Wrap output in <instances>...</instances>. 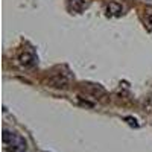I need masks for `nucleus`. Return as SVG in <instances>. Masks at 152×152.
Instances as JSON below:
<instances>
[{"label": "nucleus", "mask_w": 152, "mask_h": 152, "mask_svg": "<svg viewBox=\"0 0 152 152\" xmlns=\"http://www.w3.org/2000/svg\"><path fill=\"white\" fill-rule=\"evenodd\" d=\"M49 84L53 85V87H66L69 84V79L66 78V76H62V75H56V76H53V78L49 79Z\"/></svg>", "instance_id": "nucleus-3"}, {"label": "nucleus", "mask_w": 152, "mask_h": 152, "mask_svg": "<svg viewBox=\"0 0 152 152\" xmlns=\"http://www.w3.org/2000/svg\"><path fill=\"white\" fill-rule=\"evenodd\" d=\"M69 8L75 12H81L85 9V0H69Z\"/></svg>", "instance_id": "nucleus-4"}, {"label": "nucleus", "mask_w": 152, "mask_h": 152, "mask_svg": "<svg viewBox=\"0 0 152 152\" xmlns=\"http://www.w3.org/2000/svg\"><path fill=\"white\" fill-rule=\"evenodd\" d=\"M145 108H146V110H149V111H152V96H149V97L146 99V102H145Z\"/></svg>", "instance_id": "nucleus-6"}, {"label": "nucleus", "mask_w": 152, "mask_h": 152, "mask_svg": "<svg viewBox=\"0 0 152 152\" xmlns=\"http://www.w3.org/2000/svg\"><path fill=\"white\" fill-rule=\"evenodd\" d=\"M107 11H108V15H120L122 11H123V8H122V5H119V3L111 2V3L107 6Z\"/></svg>", "instance_id": "nucleus-5"}, {"label": "nucleus", "mask_w": 152, "mask_h": 152, "mask_svg": "<svg viewBox=\"0 0 152 152\" xmlns=\"http://www.w3.org/2000/svg\"><path fill=\"white\" fill-rule=\"evenodd\" d=\"M9 149H11V152H26V142H24L21 137L17 135L15 142L12 143V146Z\"/></svg>", "instance_id": "nucleus-2"}, {"label": "nucleus", "mask_w": 152, "mask_h": 152, "mask_svg": "<svg viewBox=\"0 0 152 152\" xmlns=\"http://www.w3.org/2000/svg\"><path fill=\"white\" fill-rule=\"evenodd\" d=\"M35 62H37L35 56L32 53H29V52H24V53L20 55V64L23 67H34Z\"/></svg>", "instance_id": "nucleus-1"}, {"label": "nucleus", "mask_w": 152, "mask_h": 152, "mask_svg": "<svg viewBox=\"0 0 152 152\" xmlns=\"http://www.w3.org/2000/svg\"><path fill=\"white\" fill-rule=\"evenodd\" d=\"M125 120L128 122L131 126H138V123H137V120L135 119H132V117H125Z\"/></svg>", "instance_id": "nucleus-7"}, {"label": "nucleus", "mask_w": 152, "mask_h": 152, "mask_svg": "<svg viewBox=\"0 0 152 152\" xmlns=\"http://www.w3.org/2000/svg\"><path fill=\"white\" fill-rule=\"evenodd\" d=\"M149 21H151V24H152V14L149 15Z\"/></svg>", "instance_id": "nucleus-8"}]
</instances>
